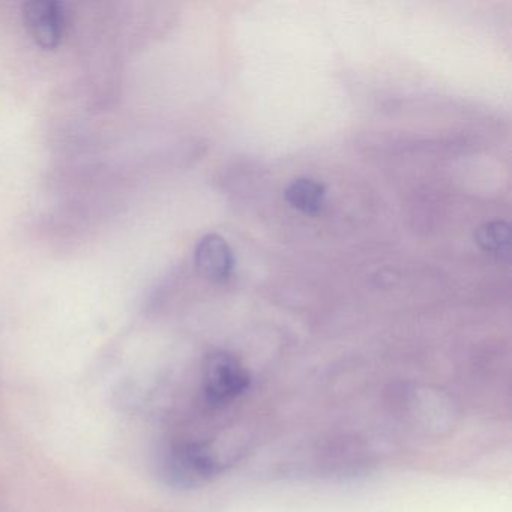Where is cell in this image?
Returning <instances> with one entry per match:
<instances>
[{"label":"cell","mask_w":512,"mask_h":512,"mask_svg":"<svg viewBox=\"0 0 512 512\" xmlns=\"http://www.w3.org/2000/svg\"><path fill=\"white\" fill-rule=\"evenodd\" d=\"M250 386V376L236 356L214 352L208 356L203 371V389L211 404H223L244 394Z\"/></svg>","instance_id":"obj_2"},{"label":"cell","mask_w":512,"mask_h":512,"mask_svg":"<svg viewBox=\"0 0 512 512\" xmlns=\"http://www.w3.org/2000/svg\"><path fill=\"white\" fill-rule=\"evenodd\" d=\"M194 263L203 278L211 283L224 284L235 271V254L223 236L208 233L196 244Z\"/></svg>","instance_id":"obj_4"},{"label":"cell","mask_w":512,"mask_h":512,"mask_svg":"<svg viewBox=\"0 0 512 512\" xmlns=\"http://www.w3.org/2000/svg\"><path fill=\"white\" fill-rule=\"evenodd\" d=\"M26 29L38 46L55 50L67 32V11L55 0H34L23 5Z\"/></svg>","instance_id":"obj_3"},{"label":"cell","mask_w":512,"mask_h":512,"mask_svg":"<svg viewBox=\"0 0 512 512\" xmlns=\"http://www.w3.org/2000/svg\"><path fill=\"white\" fill-rule=\"evenodd\" d=\"M326 191L325 185L322 182L316 181L311 178H298L287 185L284 191V199L289 203L290 208L295 211L301 212L304 215L320 214L326 205Z\"/></svg>","instance_id":"obj_5"},{"label":"cell","mask_w":512,"mask_h":512,"mask_svg":"<svg viewBox=\"0 0 512 512\" xmlns=\"http://www.w3.org/2000/svg\"><path fill=\"white\" fill-rule=\"evenodd\" d=\"M161 473L173 487H197L218 472L217 461L205 446L175 443L164 451Z\"/></svg>","instance_id":"obj_1"},{"label":"cell","mask_w":512,"mask_h":512,"mask_svg":"<svg viewBox=\"0 0 512 512\" xmlns=\"http://www.w3.org/2000/svg\"><path fill=\"white\" fill-rule=\"evenodd\" d=\"M475 241L484 253L497 260H508L511 250V229L503 220L487 221L476 229Z\"/></svg>","instance_id":"obj_6"}]
</instances>
